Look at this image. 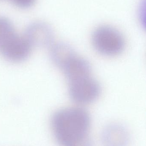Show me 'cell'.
<instances>
[{
	"instance_id": "cell-1",
	"label": "cell",
	"mask_w": 146,
	"mask_h": 146,
	"mask_svg": "<svg viewBox=\"0 0 146 146\" xmlns=\"http://www.w3.org/2000/svg\"><path fill=\"white\" fill-rule=\"evenodd\" d=\"M51 123L56 139L62 146H92L89 136L91 118L85 109L59 110L52 116Z\"/></svg>"
},
{
	"instance_id": "cell-2",
	"label": "cell",
	"mask_w": 146,
	"mask_h": 146,
	"mask_svg": "<svg viewBox=\"0 0 146 146\" xmlns=\"http://www.w3.org/2000/svg\"><path fill=\"white\" fill-rule=\"evenodd\" d=\"M92 42L96 50L106 56L117 55L125 48L123 36L110 26H101L97 28L93 33Z\"/></svg>"
},
{
	"instance_id": "cell-3",
	"label": "cell",
	"mask_w": 146,
	"mask_h": 146,
	"mask_svg": "<svg viewBox=\"0 0 146 146\" xmlns=\"http://www.w3.org/2000/svg\"><path fill=\"white\" fill-rule=\"evenodd\" d=\"M100 92L99 83L91 76L69 82V96L74 102L80 104L94 102L99 97Z\"/></svg>"
},
{
	"instance_id": "cell-4",
	"label": "cell",
	"mask_w": 146,
	"mask_h": 146,
	"mask_svg": "<svg viewBox=\"0 0 146 146\" xmlns=\"http://www.w3.org/2000/svg\"><path fill=\"white\" fill-rule=\"evenodd\" d=\"M24 37L32 48H47L51 47L53 44L54 33L48 24L42 21H36L27 27Z\"/></svg>"
},
{
	"instance_id": "cell-5",
	"label": "cell",
	"mask_w": 146,
	"mask_h": 146,
	"mask_svg": "<svg viewBox=\"0 0 146 146\" xmlns=\"http://www.w3.org/2000/svg\"><path fill=\"white\" fill-rule=\"evenodd\" d=\"M32 47L25 38L15 34L1 48L4 58L12 62H19L26 60L30 55Z\"/></svg>"
},
{
	"instance_id": "cell-6",
	"label": "cell",
	"mask_w": 146,
	"mask_h": 146,
	"mask_svg": "<svg viewBox=\"0 0 146 146\" xmlns=\"http://www.w3.org/2000/svg\"><path fill=\"white\" fill-rule=\"evenodd\" d=\"M62 70L70 82L90 76L91 66L86 60L76 56Z\"/></svg>"
},
{
	"instance_id": "cell-7",
	"label": "cell",
	"mask_w": 146,
	"mask_h": 146,
	"mask_svg": "<svg viewBox=\"0 0 146 146\" xmlns=\"http://www.w3.org/2000/svg\"><path fill=\"white\" fill-rule=\"evenodd\" d=\"M103 141L105 146H127L128 144L127 131L121 125H109L104 130Z\"/></svg>"
},
{
	"instance_id": "cell-8",
	"label": "cell",
	"mask_w": 146,
	"mask_h": 146,
	"mask_svg": "<svg viewBox=\"0 0 146 146\" xmlns=\"http://www.w3.org/2000/svg\"><path fill=\"white\" fill-rule=\"evenodd\" d=\"M50 56L54 64L62 70L77 55L71 45L66 43L59 42L52 44Z\"/></svg>"
},
{
	"instance_id": "cell-9",
	"label": "cell",
	"mask_w": 146,
	"mask_h": 146,
	"mask_svg": "<svg viewBox=\"0 0 146 146\" xmlns=\"http://www.w3.org/2000/svg\"><path fill=\"white\" fill-rule=\"evenodd\" d=\"M16 34L10 21L0 17V48Z\"/></svg>"
},
{
	"instance_id": "cell-10",
	"label": "cell",
	"mask_w": 146,
	"mask_h": 146,
	"mask_svg": "<svg viewBox=\"0 0 146 146\" xmlns=\"http://www.w3.org/2000/svg\"><path fill=\"white\" fill-rule=\"evenodd\" d=\"M19 7L27 9L34 4L36 0H9Z\"/></svg>"
}]
</instances>
